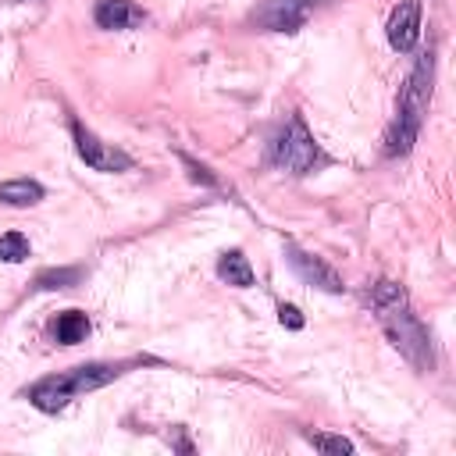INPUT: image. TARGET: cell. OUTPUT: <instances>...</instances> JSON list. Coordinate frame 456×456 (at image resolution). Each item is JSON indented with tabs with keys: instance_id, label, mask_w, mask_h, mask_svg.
Returning <instances> with one entry per match:
<instances>
[{
	"instance_id": "30bf717a",
	"label": "cell",
	"mask_w": 456,
	"mask_h": 456,
	"mask_svg": "<svg viewBox=\"0 0 456 456\" xmlns=\"http://www.w3.org/2000/svg\"><path fill=\"white\" fill-rule=\"evenodd\" d=\"M217 278L228 281V285H235V289H249V285L256 281V274H253V267H249V260H246L242 249L221 253V260H217Z\"/></svg>"
},
{
	"instance_id": "ba28073f",
	"label": "cell",
	"mask_w": 456,
	"mask_h": 456,
	"mask_svg": "<svg viewBox=\"0 0 456 456\" xmlns=\"http://www.w3.org/2000/svg\"><path fill=\"white\" fill-rule=\"evenodd\" d=\"M385 32H388L392 50L410 53L417 46V39H420V0H399L392 7V14H388Z\"/></svg>"
},
{
	"instance_id": "5b68a950",
	"label": "cell",
	"mask_w": 456,
	"mask_h": 456,
	"mask_svg": "<svg viewBox=\"0 0 456 456\" xmlns=\"http://www.w3.org/2000/svg\"><path fill=\"white\" fill-rule=\"evenodd\" d=\"M71 139H75L78 157H82L93 171H128V167H132V157H128L125 150H118V146L96 139L89 128H82L78 118H71Z\"/></svg>"
},
{
	"instance_id": "9a60e30c",
	"label": "cell",
	"mask_w": 456,
	"mask_h": 456,
	"mask_svg": "<svg viewBox=\"0 0 456 456\" xmlns=\"http://www.w3.org/2000/svg\"><path fill=\"white\" fill-rule=\"evenodd\" d=\"M321 452H353V442L342 438V435H321V431H310L306 435Z\"/></svg>"
},
{
	"instance_id": "9c48e42d",
	"label": "cell",
	"mask_w": 456,
	"mask_h": 456,
	"mask_svg": "<svg viewBox=\"0 0 456 456\" xmlns=\"http://www.w3.org/2000/svg\"><path fill=\"white\" fill-rule=\"evenodd\" d=\"M93 21L100 28H139L146 21V11L135 7L132 0H96L93 7Z\"/></svg>"
},
{
	"instance_id": "8fae6325",
	"label": "cell",
	"mask_w": 456,
	"mask_h": 456,
	"mask_svg": "<svg viewBox=\"0 0 456 456\" xmlns=\"http://www.w3.org/2000/svg\"><path fill=\"white\" fill-rule=\"evenodd\" d=\"M43 200V185L36 178H14V182H0V203L7 207H28Z\"/></svg>"
},
{
	"instance_id": "2e32d148",
	"label": "cell",
	"mask_w": 456,
	"mask_h": 456,
	"mask_svg": "<svg viewBox=\"0 0 456 456\" xmlns=\"http://www.w3.org/2000/svg\"><path fill=\"white\" fill-rule=\"evenodd\" d=\"M278 321H281L285 328H303V314H299V306H292V303H281V306H278Z\"/></svg>"
},
{
	"instance_id": "8992f818",
	"label": "cell",
	"mask_w": 456,
	"mask_h": 456,
	"mask_svg": "<svg viewBox=\"0 0 456 456\" xmlns=\"http://www.w3.org/2000/svg\"><path fill=\"white\" fill-rule=\"evenodd\" d=\"M314 7H317V0H264L253 11V21H256V28H267V32H296V28H303V21L310 18Z\"/></svg>"
},
{
	"instance_id": "4fadbf2b",
	"label": "cell",
	"mask_w": 456,
	"mask_h": 456,
	"mask_svg": "<svg viewBox=\"0 0 456 456\" xmlns=\"http://www.w3.org/2000/svg\"><path fill=\"white\" fill-rule=\"evenodd\" d=\"M28 256V239L21 232H4L0 235V260L7 264H21Z\"/></svg>"
},
{
	"instance_id": "52a82bcc",
	"label": "cell",
	"mask_w": 456,
	"mask_h": 456,
	"mask_svg": "<svg viewBox=\"0 0 456 456\" xmlns=\"http://www.w3.org/2000/svg\"><path fill=\"white\" fill-rule=\"evenodd\" d=\"M285 256H289L292 271H296L303 281H310V285H317V289H324V292H342V289H346V285H342V278H338V271H335L331 264H324L321 256H314V253L299 249L296 242H289V246H285Z\"/></svg>"
},
{
	"instance_id": "5bb4252c",
	"label": "cell",
	"mask_w": 456,
	"mask_h": 456,
	"mask_svg": "<svg viewBox=\"0 0 456 456\" xmlns=\"http://www.w3.org/2000/svg\"><path fill=\"white\" fill-rule=\"evenodd\" d=\"M78 278H82L78 267H61V271H43V274L36 278V285H39V289H68V285H75Z\"/></svg>"
},
{
	"instance_id": "7a4b0ae2",
	"label": "cell",
	"mask_w": 456,
	"mask_h": 456,
	"mask_svg": "<svg viewBox=\"0 0 456 456\" xmlns=\"http://www.w3.org/2000/svg\"><path fill=\"white\" fill-rule=\"evenodd\" d=\"M139 363H150L146 356H132V360H93V363H78V367H68V370H57V374H46L39 378L36 385L25 388V399L43 410V413H57L64 410L75 395H86V392H96L110 381H118L121 374H128L132 367Z\"/></svg>"
},
{
	"instance_id": "3957f363",
	"label": "cell",
	"mask_w": 456,
	"mask_h": 456,
	"mask_svg": "<svg viewBox=\"0 0 456 456\" xmlns=\"http://www.w3.org/2000/svg\"><path fill=\"white\" fill-rule=\"evenodd\" d=\"M431 75H435V57L428 50V53H420L417 68L410 71V78L399 93V110H395V118L385 132V153L388 157H399L417 142L420 121L428 114V100H431Z\"/></svg>"
},
{
	"instance_id": "277c9868",
	"label": "cell",
	"mask_w": 456,
	"mask_h": 456,
	"mask_svg": "<svg viewBox=\"0 0 456 456\" xmlns=\"http://www.w3.org/2000/svg\"><path fill=\"white\" fill-rule=\"evenodd\" d=\"M317 160H321V150H317L303 114H289V121L267 142V164L285 167L292 175H306V171H314Z\"/></svg>"
},
{
	"instance_id": "7c38bea8",
	"label": "cell",
	"mask_w": 456,
	"mask_h": 456,
	"mask_svg": "<svg viewBox=\"0 0 456 456\" xmlns=\"http://www.w3.org/2000/svg\"><path fill=\"white\" fill-rule=\"evenodd\" d=\"M86 335H89V317H86L82 310H64V314H57V321H53V338H57V342L75 346V342H82Z\"/></svg>"
},
{
	"instance_id": "6da1fadb",
	"label": "cell",
	"mask_w": 456,
	"mask_h": 456,
	"mask_svg": "<svg viewBox=\"0 0 456 456\" xmlns=\"http://www.w3.org/2000/svg\"><path fill=\"white\" fill-rule=\"evenodd\" d=\"M367 303L378 317V324L385 328L388 342L417 367V370H431L435 367V349H431V335L424 328V321L413 314L410 306V296L399 281H374L370 292H367Z\"/></svg>"
}]
</instances>
